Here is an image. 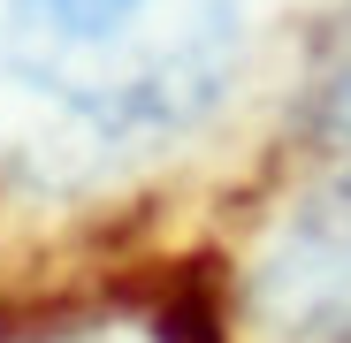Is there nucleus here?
<instances>
[{"mask_svg":"<svg viewBox=\"0 0 351 343\" xmlns=\"http://www.w3.org/2000/svg\"><path fill=\"white\" fill-rule=\"evenodd\" d=\"M237 46L245 0H0V77L114 138L191 130Z\"/></svg>","mask_w":351,"mask_h":343,"instance_id":"1","label":"nucleus"},{"mask_svg":"<svg viewBox=\"0 0 351 343\" xmlns=\"http://www.w3.org/2000/svg\"><path fill=\"white\" fill-rule=\"evenodd\" d=\"M252 305L290 343H351V176L313 183L267 229Z\"/></svg>","mask_w":351,"mask_h":343,"instance_id":"2","label":"nucleus"},{"mask_svg":"<svg viewBox=\"0 0 351 343\" xmlns=\"http://www.w3.org/2000/svg\"><path fill=\"white\" fill-rule=\"evenodd\" d=\"M23 343H153V335L130 328V320H77V328H38Z\"/></svg>","mask_w":351,"mask_h":343,"instance_id":"3","label":"nucleus"}]
</instances>
